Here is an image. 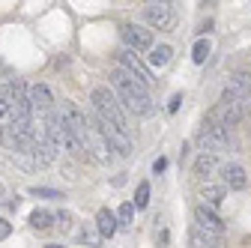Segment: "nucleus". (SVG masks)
Returning <instances> with one entry per match:
<instances>
[{"mask_svg":"<svg viewBox=\"0 0 251 248\" xmlns=\"http://www.w3.org/2000/svg\"><path fill=\"white\" fill-rule=\"evenodd\" d=\"M117 69H123V72H129L135 81H141L147 90H150V84H152V72H150V66L144 63V60L135 54V51H129V48H120L117 54Z\"/></svg>","mask_w":251,"mask_h":248,"instance_id":"5","label":"nucleus"},{"mask_svg":"<svg viewBox=\"0 0 251 248\" xmlns=\"http://www.w3.org/2000/svg\"><path fill=\"white\" fill-rule=\"evenodd\" d=\"M159 242H162V248H168V230H162V233H159Z\"/></svg>","mask_w":251,"mask_h":248,"instance_id":"31","label":"nucleus"},{"mask_svg":"<svg viewBox=\"0 0 251 248\" xmlns=\"http://www.w3.org/2000/svg\"><path fill=\"white\" fill-rule=\"evenodd\" d=\"M30 227L33 230H51L54 227V215L48 209H33L30 212Z\"/></svg>","mask_w":251,"mask_h":248,"instance_id":"19","label":"nucleus"},{"mask_svg":"<svg viewBox=\"0 0 251 248\" xmlns=\"http://www.w3.org/2000/svg\"><path fill=\"white\" fill-rule=\"evenodd\" d=\"M6 114H9V105H6V102H3V99H0V120H3V117H6Z\"/></svg>","mask_w":251,"mask_h":248,"instance_id":"28","label":"nucleus"},{"mask_svg":"<svg viewBox=\"0 0 251 248\" xmlns=\"http://www.w3.org/2000/svg\"><path fill=\"white\" fill-rule=\"evenodd\" d=\"M96 230H99V236H114L117 233V215L108 206H102L96 212Z\"/></svg>","mask_w":251,"mask_h":248,"instance_id":"16","label":"nucleus"},{"mask_svg":"<svg viewBox=\"0 0 251 248\" xmlns=\"http://www.w3.org/2000/svg\"><path fill=\"white\" fill-rule=\"evenodd\" d=\"M188 248H222V239L192 227V230H188Z\"/></svg>","mask_w":251,"mask_h":248,"instance_id":"17","label":"nucleus"},{"mask_svg":"<svg viewBox=\"0 0 251 248\" xmlns=\"http://www.w3.org/2000/svg\"><path fill=\"white\" fill-rule=\"evenodd\" d=\"M45 248H66V245H45Z\"/></svg>","mask_w":251,"mask_h":248,"instance_id":"33","label":"nucleus"},{"mask_svg":"<svg viewBox=\"0 0 251 248\" xmlns=\"http://www.w3.org/2000/svg\"><path fill=\"white\" fill-rule=\"evenodd\" d=\"M111 87H114V96H117L120 108L132 111L135 117H152L155 114V102L150 96V90L141 81H135L129 72L114 69L111 72Z\"/></svg>","mask_w":251,"mask_h":248,"instance_id":"1","label":"nucleus"},{"mask_svg":"<svg viewBox=\"0 0 251 248\" xmlns=\"http://www.w3.org/2000/svg\"><path fill=\"white\" fill-rule=\"evenodd\" d=\"M179 102H182V96H174V99H171V111H176V108H179Z\"/></svg>","mask_w":251,"mask_h":248,"instance_id":"29","label":"nucleus"},{"mask_svg":"<svg viewBox=\"0 0 251 248\" xmlns=\"http://www.w3.org/2000/svg\"><path fill=\"white\" fill-rule=\"evenodd\" d=\"M218 168H222V162H218V156H212V152H201V156L195 159V176L198 179H206V176H212Z\"/></svg>","mask_w":251,"mask_h":248,"instance_id":"15","label":"nucleus"},{"mask_svg":"<svg viewBox=\"0 0 251 248\" xmlns=\"http://www.w3.org/2000/svg\"><path fill=\"white\" fill-rule=\"evenodd\" d=\"M9 233H12V224H9L6 219H0V239H6Z\"/></svg>","mask_w":251,"mask_h":248,"instance_id":"26","label":"nucleus"},{"mask_svg":"<svg viewBox=\"0 0 251 248\" xmlns=\"http://www.w3.org/2000/svg\"><path fill=\"white\" fill-rule=\"evenodd\" d=\"M27 99H30V108L33 111H51V105H54V99H51V90L45 87V84H33L27 90Z\"/></svg>","mask_w":251,"mask_h":248,"instance_id":"13","label":"nucleus"},{"mask_svg":"<svg viewBox=\"0 0 251 248\" xmlns=\"http://www.w3.org/2000/svg\"><path fill=\"white\" fill-rule=\"evenodd\" d=\"M99 239H102L99 230H90V227L81 230V242H84V245H99Z\"/></svg>","mask_w":251,"mask_h":248,"instance_id":"25","label":"nucleus"},{"mask_svg":"<svg viewBox=\"0 0 251 248\" xmlns=\"http://www.w3.org/2000/svg\"><path fill=\"white\" fill-rule=\"evenodd\" d=\"M176 3H147L144 6V21L150 30H162V33H171L176 27Z\"/></svg>","mask_w":251,"mask_h":248,"instance_id":"4","label":"nucleus"},{"mask_svg":"<svg viewBox=\"0 0 251 248\" xmlns=\"http://www.w3.org/2000/svg\"><path fill=\"white\" fill-rule=\"evenodd\" d=\"M84 156H90L96 165H111L114 162V149H111V144L102 138V132L90 123V135H87V141H84Z\"/></svg>","mask_w":251,"mask_h":248,"instance_id":"6","label":"nucleus"},{"mask_svg":"<svg viewBox=\"0 0 251 248\" xmlns=\"http://www.w3.org/2000/svg\"><path fill=\"white\" fill-rule=\"evenodd\" d=\"M114 215H117V227H132V222H135V206H132V200H126Z\"/></svg>","mask_w":251,"mask_h":248,"instance_id":"20","label":"nucleus"},{"mask_svg":"<svg viewBox=\"0 0 251 248\" xmlns=\"http://www.w3.org/2000/svg\"><path fill=\"white\" fill-rule=\"evenodd\" d=\"M0 198H3V182H0Z\"/></svg>","mask_w":251,"mask_h":248,"instance_id":"34","label":"nucleus"},{"mask_svg":"<svg viewBox=\"0 0 251 248\" xmlns=\"http://www.w3.org/2000/svg\"><path fill=\"white\" fill-rule=\"evenodd\" d=\"M90 123L102 132V138L111 144V149H117V156H132V138L126 135V132H120L117 126H111V123H105V120H99V117H93Z\"/></svg>","mask_w":251,"mask_h":248,"instance_id":"8","label":"nucleus"},{"mask_svg":"<svg viewBox=\"0 0 251 248\" xmlns=\"http://www.w3.org/2000/svg\"><path fill=\"white\" fill-rule=\"evenodd\" d=\"M209 51H212V45H209V39H198L195 42V51H192V60L201 66V63H206V57H209Z\"/></svg>","mask_w":251,"mask_h":248,"instance_id":"21","label":"nucleus"},{"mask_svg":"<svg viewBox=\"0 0 251 248\" xmlns=\"http://www.w3.org/2000/svg\"><path fill=\"white\" fill-rule=\"evenodd\" d=\"M0 144H3L9 152H15V156H21V152H27V149H30V144L24 141V135L12 126V123L0 126Z\"/></svg>","mask_w":251,"mask_h":248,"instance_id":"11","label":"nucleus"},{"mask_svg":"<svg viewBox=\"0 0 251 248\" xmlns=\"http://www.w3.org/2000/svg\"><path fill=\"white\" fill-rule=\"evenodd\" d=\"M248 108H251V84H248Z\"/></svg>","mask_w":251,"mask_h":248,"instance_id":"32","label":"nucleus"},{"mask_svg":"<svg viewBox=\"0 0 251 248\" xmlns=\"http://www.w3.org/2000/svg\"><path fill=\"white\" fill-rule=\"evenodd\" d=\"M165 168H168V159H155L152 162V174H162Z\"/></svg>","mask_w":251,"mask_h":248,"instance_id":"27","label":"nucleus"},{"mask_svg":"<svg viewBox=\"0 0 251 248\" xmlns=\"http://www.w3.org/2000/svg\"><path fill=\"white\" fill-rule=\"evenodd\" d=\"M195 227L203 230V233H209V236H218V239L225 236V219L218 215V209H209L203 203L195 206Z\"/></svg>","mask_w":251,"mask_h":248,"instance_id":"10","label":"nucleus"},{"mask_svg":"<svg viewBox=\"0 0 251 248\" xmlns=\"http://www.w3.org/2000/svg\"><path fill=\"white\" fill-rule=\"evenodd\" d=\"M63 123L72 129V135L81 141V147H84V141H87V135H90V120H87V114L75 105V102H69V99H63Z\"/></svg>","mask_w":251,"mask_h":248,"instance_id":"7","label":"nucleus"},{"mask_svg":"<svg viewBox=\"0 0 251 248\" xmlns=\"http://www.w3.org/2000/svg\"><path fill=\"white\" fill-rule=\"evenodd\" d=\"M171 57H174V48H171V45H152V48H150V66L162 69V66L171 63Z\"/></svg>","mask_w":251,"mask_h":248,"instance_id":"18","label":"nucleus"},{"mask_svg":"<svg viewBox=\"0 0 251 248\" xmlns=\"http://www.w3.org/2000/svg\"><path fill=\"white\" fill-rule=\"evenodd\" d=\"M54 219H57V227H60V230H69V227H72V212H69V209H60Z\"/></svg>","mask_w":251,"mask_h":248,"instance_id":"24","label":"nucleus"},{"mask_svg":"<svg viewBox=\"0 0 251 248\" xmlns=\"http://www.w3.org/2000/svg\"><path fill=\"white\" fill-rule=\"evenodd\" d=\"M222 179H225V189H233V192H239V189H245L248 185V176H245V168L242 165H222Z\"/></svg>","mask_w":251,"mask_h":248,"instance_id":"12","label":"nucleus"},{"mask_svg":"<svg viewBox=\"0 0 251 248\" xmlns=\"http://www.w3.org/2000/svg\"><path fill=\"white\" fill-rule=\"evenodd\" d=\"M120 36H123L126 48L135 51V54L152 48V30H150V27H141V24H123V27H120Z\"/></svg>","mask_w":251,"mask_h":248,"instance_id":"9","label":"nucleus"},{"mask_svg":"<svg viewBox=\"0 0 251 248\" xmlns=\"http://www.w3.org/2000/svg\"><path fill=\"white\" fill-rule=\"evenodd\" d=\"M198 141H201V147H203V152H212V156H218V152H227L230 149V129H225V126H218L215 120H209L206 117V123L201 126V132H198Z\"/></svg>","mask_w":251,"mask_h":248,"instance_id":"3","label":"nucleus"},{"mask_svg":"<svg viewBox=\"0 0 251 248\" xmlns=\"http://www.w3.org/2000/svg\"><path fill=\"white\" fill-rule=\"evenodd\" d=\"M147 203H150V182H141V185H138V192H135L132 206H135V209H144Z\"/></svg>","mask_w":251,"mask_h":248,"instance_id":"22","label":"nucleus"},{"mask_svg":"<svg viewBox=\"0 0 251 248\" xmlns=\"http://www.w3.org/2000/svg\"><path fill=\"white\" fill-rule=\"evenodd\" d=\"M6 206H9V209H12V212H15V209H18V206H21V200H18V198H15V200H6Z\"/></svg>","mask_w":251,"mask_h":248,"instance_id":"30","label":"nucleus"},{"mask_svg":"<svg viewBox=\"0 0 251 248\" xmlns=\"http://www.w3.org/2000/svg\"><path fill=\"white\" fill-rule=\"evenodd\" d=\"M30 195H33V198H45V200H57V198H63L57 189H39V185H36V189H30Z\"/></svg>","mask_w":251,"mask_h":248,"instance_id":"23","label":"nucleus"},{"mask_svg":"<svg viewBox=\"0 0 251 248\" xmlns=\"http://www.w3.org/2000/svg\"><path fill=\"white\" fill-rule=\"evenodd\" d=\"M90 102H93V111H96V117H99V120L111 123V126H117V129H120V132H126V135L132 132L129 117H126V111L120 108L117 96H114L108 87H96V90L90 93Z\"/></svg>","mask_w":251,"mask_h":248,"instance_id":"2","label":"nucleus"},{"mask_svg":"<svg viewBox=\"0 0 251 248\" xmlns=\"http://www.w3.org/2000/svg\"><path fill=\"white\" fill-rule=\"evenodd\" d=\"M198 198H201V203H203V206L218 209V206L225 203V198H227V189H225V185H215V182H206L203 189L198 192Z\"/></svg>","mask_w":251,"mask_h":248,"instance_id":"14","label":"nucleus"}]
</instances>
